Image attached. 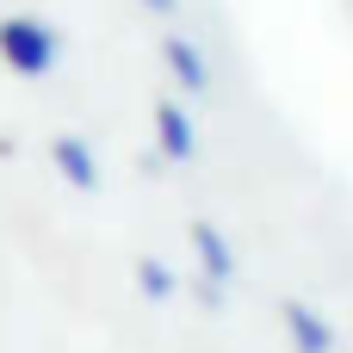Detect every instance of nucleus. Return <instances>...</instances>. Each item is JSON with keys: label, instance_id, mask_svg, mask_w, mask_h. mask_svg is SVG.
I'll return each mask as SVG.
<instances>
[{"label": "nucleus", "instance_id": "f257e3e1", "mask_svg": "<svg viewBox=\"0 0 353 353\" xmlns=\"http://www.w3.org/2000/svg\"><path fill=\"white\" fill-rule=\"evenodd\" d=\"M56 31L43 25V19H25V12H12V19H0V62L6 68H19V74H50L56 68Z\"/></svg>", "mask_w": 353, "mask_h": 353}, {"label": "nucleus", "instance_id": "f03ea898", "mask_svg": "<svg viewBox=\"0 0 353 353\" xmlns=\"http://www.w3.org/2000/svg\"><path fill=\"white\" fill-rule=\"evenodd\" d=\"M161 56H168V68L180 74V87H186V93H205V87H211V68H205L199 43H186V37H168V43H161Z\"/></svg>", "mask_w": 353, "mask_h": 353}, {"label": "nucleus", "instance_id": "7ed1b4c3", "mask_svg": "<svg viewBox=\"0 0 353 353\" xmlns=\"http://www.w3.org/2000/svg\"><path fill=\"white\" fill-rule=\"evenodd\" d=\"M155 137H161V149L174 161H192V124H186L180 105H155Z\"/></svg>", "mask_w": 353, "mask_h": 353}, {"label": "nucleus", "instance_id": "20e7f679", "mask_svg": "<svg viewBox=\"0 0 353 353\" xmlns=\"http://www.w3.org/2000/svg\"><path fill=\"white\" fill-rule=\"evenodd\" d=\"M285 329H292V347H298V353H329V329H323L316 310L285 304Z\"/></svg>", "mask_w": 353, "mask_h": 353}, {"label": "nucleus", "instance_id": "39448f33", "mask_svg": "<svg viewBox=\"0 0 353 353\" xmlns=\"http://www.w3.org/2000/svg\"><path fill=\"white\" fill-rule=\"evenodd\" d=\"M56 168H62L74 186H99V168H93L87 143H74V137H62V143H56Z\"/></svg>", "mask_w": 353, "mask_h": 353}, {"label": "nucleus", "instance_id": "423d86ee", "mask_svg": "<svg viewBox=\"0 0 353 353\" xmlns=\"http://www.w3.org/2000/svg\"><path fill=\"white\" fill-rule=\"evenodd\" d=\"M192 248H199V261L211 267V285H223V279H230V248L217 242L211 223H192Z\"/></svg>", "mask_w": 353, "mask_h": 353}, {"label": "nucleus", "instance_id": "0eeeda50", "mask_svg": "<svg viewBox=\"0 0 353 353\" xmlns=\"http://www.w3.org/2000/svg\"><path fill=\"white\" fill-rule=\"evenodd\" d=\"M143 6H149V12H161V19H174V12H180V0H143Z\"/></svg>", "mask_w": 353, "mask_h": 353}]
</instances>
